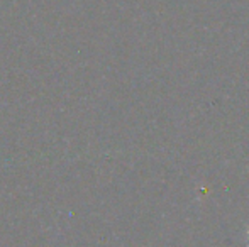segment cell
Masks as SVG:
<instances>
[{"label": "cell", "instance_id": "6da1fadb", "mask_svg": "<svg viewBox=\"0 0 249 247\" xmlns=\"http://www.w3.org/2000/svg\"><path fill=\"white\" fill-rule=\"evenodd\" d=\"M246 247H249V229L246 231Z\"/></svg>", "mask_w": 249, "mask_h": 247}]
</instances>
